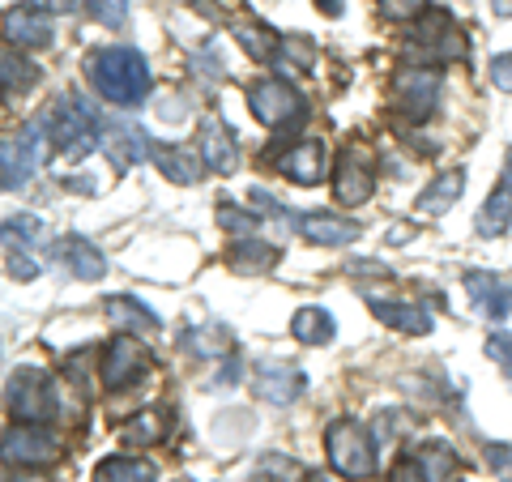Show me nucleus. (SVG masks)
<instances>
[{
  "instance_id": "nucleus-1",
  "label": "nucleus",
  "mask_w": 512,
  "mask_h": 482,
  "mask_svg": "<svg viewBox=\"0 0 512 482\" xmlns=\"http://www.w3.org/2000/svg\"><path fill=\"white\" fill-rule=\"evenodd\" d=\"M86 73H90V86L116 107H141L146 103V94H150V86H154L146 56H141L137 47H120V43L90 52L86 56Z\"/></svg>"
},
{
  "instance_id": "nucleus-2",
  "label": "nucleus",
  "mask_w": 512,
  "mask_h": 482,
  "mask_svg": "<svg viewBox=\"0 0 512 482\" xmlns=\"http://www.w3.org/2000/svg\"><path fill=\"white\" fill-rule=\"evenodd\" d=\"M43 124H47V137L56 141L64 163H82V158H90L103 146V133H107L99 111H94L82 94H64L56 103V111L43 116Z\"/></svg>"
},
{
  "instance_id": "nucleus-3",
  "label": "nucleus",
  "mask_w": 512,
  "mask_h": 482,
  "mask_svg": "<svg viewBox=\"0 0 512 482\" xmlns=\"http://www.w3.org/2000/svg\"><path fill=\"white\" fill-rule=\"evenodd\" d=\"M325 448H329V465L338 478H350V482H363L376 474V440L359 419H333L325 427Z\"/></svg>"
},
{
  "instance_id": "nucleus-4",
  "label": "nucleus",
  "mask_w": 512,
  "mask_h": 482,
  "mask_svg": "<svg viewBox=\"0 0 512 482\" xmlns=\"http://www.w3.org/2000/svg\"><path fill=\"white\" fill-rule=\"evenodd\" d=\"M406 56L414 64H423V69L466 60V35H461V26L453 22V13H448V9H427V18L410 30Z\"/></svg>"
},
{
  "instance_id": "nucleus-5",
  "label": "nucleus",
  "mask_w": 512,
  "mask_h": 482,
  "mask_svg": "<svg viewBox=\"0 0 512 482\" xmlns=\"http://www.w3.org/2000/svg\"><path fill=\"white\" fill-rule=\"evenodd\" d=\"M248 107L256 124L274 128V133H291L308 120V99L286 82V77H261V82L248 86Z\"/></svg>"
},
{
  "instance_id": "nucleus-6",
  "label": "nucleus",
  "mask_w": 512,
  "mask_h": 482,
  "mask_svg": "<svg viewBox=\"0 0 512 482\" xmlns=\"http://www.w3.org/2000/svg\"><path fill=\"white\" fill-rule=\"evenodd\" d=\"M5 401H9V414L18 423H52L60 414V401H56V384L39 367H22L13 372L5 384Z\"/></svg>"
},
{
  "instance_id": "nucleus-7",
  "label": "nucleus",
  "mask_w": 512,
  "mask_h": 482,
  "mask_svg": "<svg viewBox=\"0 0 512 482\" xmlns=\"http://www.w3.org/2000/svg\"><path fill=\"white\" fill-rule=\"evenodd\" d=\"M47 158V137H43V120H30L22 124L13 137L0 141V184L5 192H18L30 184V175L39 171V163Z\"/></svg>"
},
{
  "instance_id": "nucleus-8",
  "label": "nucleus",
  "mask_w": 512,
  "mask_h": 482,
  "mask_svg": "<svg viewBox=\"0 0 512 482\" xmlns=\"http://www.w3.org/2000/svg\"><path fill=\"white\" fill-rule=\"evenodd\" d=\"M150 372V350L141 337L133 333H120V337H111V342L103 346V355H99V376H103V389H128L133 380H141Z\"/></svg>"
},
{
  "instance_id": "nucleus-9",
  "label": "nucleus",
  "mask_w": 512,
  "mask_h": 482,
  "mask_svg": "<svg viewBox=\"0 0 512 482\" xmlns=\"http://www.w3.org/2000/svg\"><path fill=\"white\" fill-rule=\"evenodd\" d=\"M440 90H444L440 73L436 69H423V64H410V69H402V73L393 77V103L414 124L427 120V116H436Z\"/></svg>"
},
{
  "instance_id": "nucleus-10",
  "label": "nucleus",
  "mask_w": 512,
  "mask_h": 482,
  "mask_svg": "<svg viewBox=\"0 0 512 482\" xmlns=\"http://www.w3.org/2000/svg\"><path fill=\"white\" fill-rule=\"evenodd\" d=\"M372 192H376L372 154L350 141V146L338 154V163H333V197H338V205H363Z\"/></svg>"
},
{
  "instance_id": "nucleus-11",
  "label": "nucleus",
  "mask_w": 512,
  "mask_h": 482,
  "mask_svg": "<svg viewBox=\"0 0 512 482\" xmlns=\"http://www.w3.org/2000/svg\"><path fill=\"white\" fill-rule=\"evenodd\" d=\"M303 389H308V376L282 359H265V363H256V372H252V393H256V401H265V406H291V401L303 397Z\"/></svg>"
},
{
  "instance_id": "nucleus-12",
  "label": "nucleus",
  "mask_w": 512,
  "mask_h": 482,
  "mask_svg": "<svg viewBox=\"0 0 512 482\" xmlns=\"http://www.w3.org/2000/svg\"><path fill=\"white\" fill-rule=\"evenodd\" d=\"M56 461V436L43 431L39 423H18L5 431V465L18 470H39V465Z\"/></svg>"
},
{
  "instance_id": "nucleus-13",
  "label": "nucleus",
  "mask_w": 512,
  "mask_h": 482,
  "mask_svg": "<svg viewBox=\"0 0 512 482\" xmlns=\"http://www.w3.org/2000/svg\"><path fill=\"white\" fill-rule=\"evenodd\" d=\"M278 171L286 175V180L303 184V188L325 184V175H329V150L320 146V141L303 137V141H295V146L286 150V154H278Z\"/></svg>"
},
{
  "instance_id": "nucleus-14",
  "label": "nucleus",
  "mask_w": 512,
  "mask_h": 482,
  "mask_svg": "<svg viewBox=\"0 0 512 482\" xmlns=\"http://www.w3.org/2000/svg\"><path fill=\"white\" fill-rule=\"evenodd\" d=\"M5 39L13 47H52L56 43V26L52 13L43 5H18L5 13Z\"/></svg>"
},
{
  "instance_id": "nucleus-15",
  "label": "nucleus",
  "mask_w": 512,
  "mask_h": 482,
  "mask_svg": "<svg viewBox=\"0 0 512 482\" xmlns=\"http://www.w3.org/2000/svg\"><path fill=\"white\" fill-rule=\"evenodd\" d=\"M466 295L474 299V308L491 316V320H504L512 316V286L500 278V273H487V269H470L466 278Z\"/></svg>"
},
{
  "instance_id": "nucleus-16",
  "label": "nucleus",
  "mask_w": 512,
  "mask_h": 482,
  "mask_svg": "<svg viewBox=\"0 0 512 482\" xmlns=\"http://www.w3.org/2000/svg\"><path fill=\"white\" fill-rule=\"evenodd\" d=\"M103 150L111 158V167H137V163H146V158L154 154V141L146 137V128L141 124H111L107 133H103Z\"/></svg>"
},
{
  "instance_id": "nucleus-17",
  "label": "nucleus",
  "mask_w": 512,
  "mask_h": 482,
  "mask_svg": "<svg viewBox=\"0 0 512 482\" xmlns=\"http://www.w3.org/2000/svg\"><path fill=\"white\" fill-rule=\"evenodd\" d=\"M201 158L205 171L214 175H235L239 171V141L222 120H201Z\"/></svg>"
},
{
  "instance_id": "nucleus-18",
  "label": "nucleus",
  "mask_w": 512,
  "mask_h": 482,
  "mask_svg": "<svg viewBox=\"0 0 512 482\" xmlns=\"http://www.w3.org/2000/svg\"><path fill=\"white\" fill-rule=\"evenodd\" d=\"M52 261L64 265L73 273V278H82V282H99L103 273H107V261H103V252L90 244V239L82 235H64L60 244L52 248Z\"/></svg>"
},
{
  "instance_id": "nucleus-19",
  "label": "nucleus",
  "mask_w": 512,
  "mask_h": 482,
  "mask_svg": "<svg viewBox=\"0 0 512 482\" xmlns=\"http://www.w3.org/2000/svg\"><path fill=\"white\" fill-rule=\"evenodd\" d=\"M359 222L355 218H342V214H303L299 218V235L312 239L320 248H346L359 239Z\"/></svg>"
},
{
  "instance_id": "nucleus-20",
  "label": "nucleus",
  "mask_w": 512,
  "mask_h": 482,
  "mask_svg": "<svg viewBox=\"0 0 512 482\" xmlns=\"http://www.w3.org/2000/svg\"><path fill=\"white\" fill-rule=\"evenodd\" d=\"M372 316L380 320V325H389L397 333H410V337H427L431 329H436V320H431L427 308H419V303H389V299H372Z\"/></svg>"
},
{
  "instance_id": "nucleus-21",
  "label": "nucleus",
  "mask_w": 512,
  "mask_h": 482,
  "mask_svg": "<svg viewBox=\"0 0 512 482\" xmlns=\"http://www.w3.org/2000/svg\"><path fill=\"white\" fill-rule=\"evenodd\" d=\"M107 320L120 333H133V337H154L158 333V316L133 295H111L107 299Z\"/></svg>"
},
{
  "instance_id": "nucleus-22",
  "label": "nucleus",
  "mask_w": 512,
  "mask_h": 482,
  "mask_svg": "<svg viewBox=\"0 0 512 482\" xmlns=\"http://www.w3.org/2000/svg\"><path fill=\"white\" fill-rule=\"evenodd\" d=\"M461 192H466V171H461V167L440 171L436 180H431V184L423 188L419 210H423L427 218H440V214H448V210H453V205L461 201Z\"/></svg>"
},
{
  "instance_id": "nucleus-23",
  "label": "nucleus",
  "mask_w": 512,
  "mask_h": 482,
  "mask_svg": "<svg viewBox=\"0 0 512 482\" xmlns=\"http://www.w3.org/2000/svg\"><path fill=\"white\" fill-rule=\"evenodd\" d=\"M231 35H235V43L244 47L256 64H278L282 35H274V26H265V22H235Z\"/></svg>"
},
{
  "instance_id": "nucleus-24",
  "label": "nucleus",
  "mask_w": 512,
  "mask_h": 482,
  "mask_svg": "<svg viewBox=\"0 0 512 482\" xmlns=\"http://www.w3.org/2000/svg\"><path fill=\"white\" fill-rule=\"evenodd\" d=\"M150 163L163 171L171 184H197V180H201V163H205V158H197L188 146H154Z\"/></svg>"
},
{
  "instance_id": "nucleus-25",
  "label": "nucleus",
  "mask_w": 512,
  "mask_h": 482,
  "mask_svg": "<svg viewBox=\"0 0 512 482\" xmlns=\"http://www.w3.org/2000/svg\"><path fill=\"white\" fill-rule=\"evenodd\" d=\"M414 461L423 465V478H427V482H457V474H461L457 448H453V444H444V440H427V444H419Z\"/></svg>"
},
{
  "instance_id": "nucleus-26",
  "label": "nucleus",
  "mask_w": 512,
  "mask_h": 482,
  "mask_svg": "<svg viewBox=\"0 0 512 482\" xmlns=\"http://www.w3.org/2000/svg\"><path fill=\"white\" fill-rule=\"evenodd\" d=\"M278 261H282V252H278L274 244H265V239H256V235L235 239V248H231V256H227V265H231L235 273H269Z\"/></svg>"
},
{
  "instance_id": "nucleus-27",
  "label": "nucleus",
  "mask_w": 512,
  "mask_h": 482,
  "mask_svg": "<svg viewBox=\"0 0 512 482\" xmlns=\"http://www.w3.org/2000/svg\"><path fill=\"white\" fill-rule=\"evenodd\" d=\"M333 333H338V325H333V316L325 308H316V303H308V308H299L291 316V337L303 346H329Z\"/></svg>"
},
{
  "instance_id": "nucleus-28",
  "label": "nucleus",
  "mask_w": 512,
  "mask_h": 482,
  "mask_svg": "<svg viewBox=\"0 0 512 482\" xmlns=\"http://www.w3.org/2000/svg\"><path fill=\"white\" fill-rule=\"evenodd\" d=\"M94 482H158V470L146 457H103L94 465Z\"/></svg>"
},
{
  "instance_id": "nucleus-29",
  "label": "nucleus",
  "mask_w": 512,
  "mask_h": 482,
  "mask_svg": "<svg viewBox=\"0 0 512 482\" xmlns=\"http://www.w3.org/2000/svg\"><path fill=\"white\" fill-rule=\"evenodd\" d=\"M167 427H171V419H167V410H158V406H150V410H141V414H133L124 427H120V440L124 444H137V448H146V444H158L167 436Z\"/></svg>"
},
{
  "instance_id": "nucleus-30",
  "label": "nucleus",
  "mask_w": 512,
  "mask_h": 482,
  "mask_svg": "<svg viewBox=\"0 0 512 482\" xmlns=\"http://www.w3.org/2000/svg\"><path fill=\"white\" fill-rule=\"evenodd\" d=\"M474 227H478V235H483V239H495V235H504L512 227V192L504 184L483 201V210H478Z\"/></svg>"
},
{
  "instance_id": "nucleus-31",
  "label": "nucleus",
  "mask_w": 512,
  "mask_h": 482,
  "mask_svg": "<svg viewBox=\"0 0 512 482\" xmlns=\"http://www.w3.org/2000/svg\"><path fill=\"white\" fill-rule=\"evenodd\" d=\"M184 350H192L197 359H222L231 355V329L227 325H201V329H188L184 333Z\"/></svg>"
},
{
  "instance_id": "nucleus-32",
  "label": "nucleus",
  "mask_w": 512,
  "mask_h": 482,
  "mask_svg": "<svg viewBox=\"0 0 512 482\" xmlns=\"http://www.w3.org/2000/svg\"><path fill=\"white\" fill-rule=\"evenodd\" d=\"M248 482H308V470L295 461V457H286V453H269L256 461V470Z\"/></svg>"
},
{
  "instance_id": "nucleus-33",
  "label": "nucleus",
  "mask_w": 512,
  "mask_h": 482,
  "mask_svg": "<svg viewBox=\"0 0 512 482\" xmlns=\"http://www.w3.org/2000/svg\"><path fill=\"white\" fill-rule=\"evenodd\" d=\"M0 64H5V94H26V90H35L39 86V64H30L26 56H18V52H13V43L5 47V60H0Z\"/></svg>"
},
{
  "instance_id": "nucleus-34",
  "label": "nucleus",
  "mask_w": 512,
  "mask_h": 482,
  "mask_svg": "<svg viewBox=\"0 0 512 482\" xmlns=\"http://www.w3.org/2000/svg\"><path fill=\"white\" fill-rule=\"evenodd\" d=\"M218 227L231 231L235 239H248V235L261 231V214H256V210H239L235 201H222L218 205Z\"/></svg>"
},
{
  "instance_id": "nucleus-35",
  "label": "nucleus",
  "mask_w": 512,
  "mask_h": 482,
  "mask_svg": "<svg viewBox=\"0 0 512 482\" xmlns=\"http://www.w3.org/2000/svg\"><path fill=\"white\" fill-rule=\"evenodd\" d=\"M248 197H252V210H256V214H261V218H269V222H274V227H282V231H291V227H299V218H295L291 210H282V201H278V197H269V192H265V188H252V192H248Z\"/></svg>"
},
{
  "instance_id": "nucleus-36",
  "label": "nucleus",
  "mask_w": 512,
  "mask_h": 482,
  "mask_svg": "<svg viewBox=\"0 0 512 482\" xmlns=\"http://www.w3.org/2000/svg\"><path fill=\"white\" fill-rule=\"evenodd\" d=\"M86 13L99 26H111V30H120L128 22V0H86Z\"/></svg>"
},
{
  "instance_id": "nucleus-37",
  "label": "nucleus",
  "mask_w": 512,
  "mask_h": 482,
  "mask_svg": "<svg viewBox=\"0 0 512 482\" xmlns=\"http://www.w3.org/2000/svg\"><path fill=\"white\" fill-rule=\"evenodd\" d=\"M5 239H13V244L22 239V248H26V244H43V239H47V227H43L39 218L22 214V218H9V222H5Z\"/></svg>"
},
{
  "instance_id": "nucleus-38",
  "label": "nucleus",
  "mask_w": 512,
  "mask_h": 482,
  "mask_svg": "<svg viewBox=\"0 0 512 482\" xmlns=\"http://www.w3.org/2000/svg\"><path fill=\"white\" fill-rule=\"evenodd\" d=\"M483 350H487V359L495 367H504V376L512 380V333H491Z\"/></svg>"
},
{
  "instance_id": "nucleus-39",
  "label": "nucleus",
  "mask_w": 512,
  "mask_h": 482,
  "mask_svg": "<svg viewBox=\"0 0 512 482\" xmlns=\"http://www.w3.org/2000/svg\"><path fill=\"white\" fill-rule=\"evenodd\" d=\"M380 9H384V18H393V22H410V18H423L427 0H380Z\"/></svg>"
},
{
  "instance_id": "nucleus-40",
  "label": "nucleus",
  "mask_w": 512,
  "mask_h": 482,
  "mask_svg": "<svg viewBox=\"0 0 512 482\" xmlns=\"http://www.w3.org/2000/svg\"><path fill=\"white\" fill-rule=\"evenodd\" d=\"M487 465L500 482H512V444H487Z\"/></svg>"
},
{
  "instance_id": "nucleus-41",
  "label": "nucleus",
  "mask_w": 512,
  "mask_h": 482,
  "mask_svg": "<svg viewBox=\"0 0 512 482\" xmlns=\"http://www.w3.org/2000/svg\"><path fill=\"white\" fill-rule=\"evenodd\" d=\"M9 273H13L18 282H35V278H39V265L26 256V248H13V244H9Z\"/></svg>"
},
{
  "instance_id": "nucleus-42",
  "label": "nucleus",
  "mask_w": 512,
  "mask_h": 482,
  "mask_svg": "<svg viewBox=\"0 0 512 482\" xmlns=\"http://www.w3.org/2000/svg\"><path fill=\"white\" fill-rule=\"evenodd\" d=\"M491 82H495V90L512 94V52H500L491 60Z\"/></svg>"
},
{
  "instance_id": "nucleus-43",
  "label": "nucleus",
  "mask_w": 512,
  "mask_h": 482,
  "mask_svg": "<svg viewBox=\"0 0 512 482\" xmlns=\"http://www.w3.org/2000/svg\"><path fill=\"white\" fill-rule=\"evenodd\" d=\"M389 482H427V478H423V465H419V461H414V457H402V461L393 465Z\"/></svg>"
},
{
  "instance_id": "nucleus-44",
  "label": "nucleus",
  "mask_w": 512,
  "mask_h": 482,
  "mask_svg": "<svg viewBox=\"0 0 512 482\" xmlns=\"http://www.w3.org/2000/svg\"><path fill=\"white\" fill-rule=\"evenodd\" d=\"M350 273H355V278H389V269L380 261H350Z\"/></svg>"
},
{
  "instance_id": "nucleus-45",
  "label": "nucleus",
  "mask_w": 512,
  "mask_h": 482,
  "mask_svg": "<svg viewBox=\"0 0 512 482\" xmlns=\"http://www.w3.org/2000/svg\"><path fill=\"white\" fill-rule=\"evenodd\" d=\"M239 372H244V367H239V359L227 355V367L218 372V384H239Z\"/></svg>"
},
{
  "instance_id": "nucleus-46",
  "label": "nucleus",
  "mask_w": 512,
  "mask_h": 482,
  "mask_svg": "<svg viewBox=\"0 0 512 482\" xmlns=\"http://www.w3.org/2000/svg\"><path fill=\"white\" fill-rule=\"evenodd\" d=\"M5 482H47V478L30 474V470H18V465H9V478H5Z\"/></svg>"
},
{
  "instance_id": "nucleus-47",
  "label": "nucleus",
  "mask_w": 512,
  "mask_h": 482,
  "mask_svg": "<svg viewBox=\"0 0 512 482\" xmlns=\"http://www.w3.org/2000/svg\"><path fill=\"white\" fill-rule=\"evenodd\" d=\"M320 13H329V18H342V0H316Z\"/></svg>"
},
{
  "instance_id": "nucleus-48",
  "label": "nucleus",
  "mask_w": 512,
  "mask_h": 482,
  "mask_svg": "<svg viewBox=\"0 0 512 482\" xmlns=\"http://www.w3.org/2000/svg\"><path fill=\"white\" fill-rule=\"evenodd\" d=\"M410 239V227H389V235H384V244H406Z\"/></svg>"
},
{
  "instance_id": "nucleus-49",
  "label": "nucleus",
  "mask_w": 512,
  "mask_h": 482,
  "mask_svg": "<svg viewBox=\"0 0 512 482\" xmlns=\"http://www.w3.org/2000/svg\"><path fill=\"white\" fill-rule=\"evenodd\" d=\"M491 13L495 18H512V0H491Z\"/></svg>"
},
{
  "instance_id": "nucleus-50",
  "label": "nucleus",
  "mask_w": 512,
  "mask_h": 482,
  "mask_svg": "<svg viewBox=\"0 0 512 482\" xmlns=\"http://www.w3.org/2000/svg\"><path fill=\"white\" fill-rule=\"evenodd\" d=\"M77 0H43V9H56V13H69Z\"/></svg>"
},
{
  "instance_id": "nucleus-51",
  "label": "nucleus",
  "mask_w": 512,
  "mask_h": 482,
  "mask_svg": "<svg viewBox=\"0 0 512 482\" xmlns=\"http://www.w3.org/2000/svg\"><path fill=\"white\" fill-rule=\"evenodd\" d=\"M500 184H504V188L512 192V150L504 154V175H500Z\"/></svg>"
},
{
  "instance_id": "nucleus-52",
  "label": "nucleus",
  "mask_w": 512,
  "mask_h": 482,
  "mask_svg": "<svg viewBox=\"0 0 512 482\" xmlns=\"http://www.w3.org/2000/svg\"><path fill=\"white\" fill-rule=\"evenodd\" d=\"M308 482H338V478H333V474H325V470H320V474H308Z\"/></svg>"
},
{
  "instance_id": "nucleus-53",
  "label": "nucleus",
  "mask_w": 512,
  "mask_h": 482,
  "mask_svg": "<svg viewBox=\"0 0 512 482\" xmlns=\"http://www.w3.org/2000/svg\"><path fill=\"white\" fill-rule=\"evenodd\" d=\"M184 482H188V478H184Z\"/></svg>"
}]
</instances>
